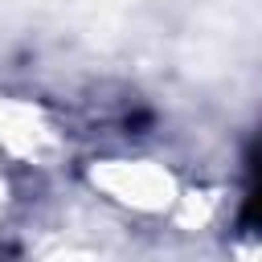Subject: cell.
Returning <instances> with one entry per match:
<instances>
[{
    "mask_svg": "<svg viewBox=\"0 0 262 262\" xmlns=\"http://www.w3.org/2000/svg\"><path fill=\"white\" fill-rule=\"evenodd\" d=\"M242 221L246 229L262 233V139L250 156V184H246V205H242Z\"/></svg>",
    "mask_w": 262,
    "mask_h": 262,
    "instance_id": "6da1fadb",
    "label": "cell"
}]
</instances>
